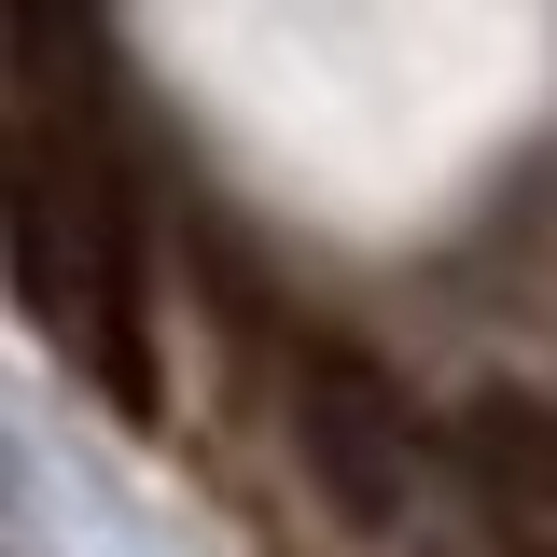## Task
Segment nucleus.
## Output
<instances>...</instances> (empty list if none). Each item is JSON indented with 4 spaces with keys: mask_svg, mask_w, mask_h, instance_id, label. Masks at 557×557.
Here are the masks:
<instances>
[{
    "mask_svg": "<svg viewBox=\"0 0 557 557\" xmlns=\"http://www.w3.org/2000/svg\"><path fill=\"white\" fill-rule=\"evenodd\" d=\"M278 432H293V474L335 502L348 530H391L432 474V432L391 391V362L348 335H278Z\"/></svg>",
    "mask_w": 557,
    "mask_h": 557,
    "instance_id": "obj_1",
    "label": "nucleus"
},
{
    "mask_svg": "<svg viewBox=\"0 0 557 557\" xmlns=\"http://www.w3.org/2000/svg\"><path fill=\"white\" fill-rule=\"evenodd\" d=\"M446 487L487 530V557H557V405L530 391H474L446 418Z\"/></svg>",
    "mask_w": 557,
    "mask_h": 557,
    "instance_id": "obj_2",
    "label": "nucleus"
}]
</instances>
